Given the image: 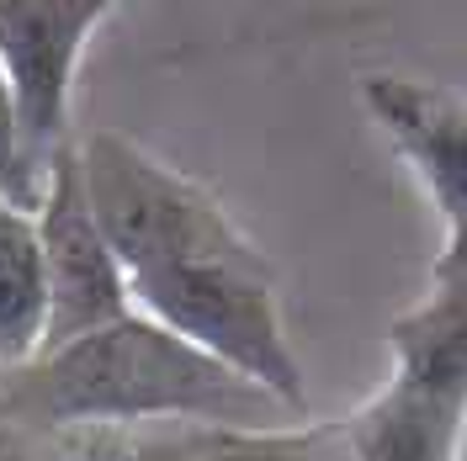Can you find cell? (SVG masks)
Masks as SVG:
<instances>
[{
    "label": "cell",
    "mask_w": 467,
    "mask_h": 461,
    "mask_svg": "<svg viewBox=\"0 0 467 461\" xmlns=\"http://www.w3.org/2000/svg\"><path fill=\"white\" fill-rule=\"evenodd\" d=\"M276 398L213 355L186 345L139 308L96 334L11 366L0 387V414L11 425L64 430V425H128V419H207L244 425Z\"/></svg>",
    "instance_id": "cell-1"
},
{
    "label": "cell",
    "mask_w": 467,
    "mask_h": 461,
    "mask_svg": "<svg viewBox=\"0 0 467 461\" xmlns=\"http://www.w3.org/2000/svg\"><path fill=\"white\" fill-rule=\"evenodd\" d=\"M128 292L144 318L165 323L186 345H197L218 366H229L250 387H261L265 398H276L292 414L308 408L303 366H297L292 340L282 329L276 276L255 244L144 271L128 282Z\"/></svg>",
    "instance_id": "cell-2"
},
{
    "label": "cell",
    "mask_w": 467,
    "mask_h": 461,
    "mask_svg": "<svg viewBox=\"0 0 467 461\" xmlns=\"http://www.w3.org/2000/svg\"><path fill=\"white\" fill-rule=\"evenodd\" d=\"M75 154H80L90 212L107 233L112 255L122 260L128 282L144 271H160V265H175V260L250 244L244 229L223 212V202L202 180L154 159L128 133L101 128L86 144H75Z\"/></svg>",
    "instance_id": "cell-3"
},
{
    "label": "cell",
    "mask_w": 467,
    "mask_h": 461,
    "mask_svg": "<svg viewBox=\"0 0 467 461\" xmlns=\"http://www.w3.org/2000/svg\"><path fill=\"white\" fill-rule=\"evenodd\" d=\"M117 5L122 0H0V69L16 90L22 149L43 186L54 159L69 149L64 133L80 54Z\"/></svg>",
    "instance_id": "cell-4"
},
{
    "label": "cell",
    "mask_w": 467,
    "mask_h": 461,
    "mask_svg": "<svg viewBox=\"0 0 467 461\" xmlns=\"http://www.w3.org/2000/svg\"><path fill=\"white\" fill-rule=\"evenodd\" d=\"M37 239H43V276H48V323H43V350L37 355L133 313L128 271L112 255L107 233L90 212L75 144L64 149L54 159V170H48L43 202H37Z\"/></svg>",
    "instance_id": "cell-5"
},
{
    "label": "cell",
    "mask_w": 467,
    "mask_h": 461,
    "mask_svg": "<svg viewBox=\"0 0 467 461\" xmlns=\"http://www.w3.org/2000/svg\"><path fill=\"white\" fill-rule=\"evenodd\" d=\"M361 101L409 159V170L425 180L446 229L467 223V96L404 75H367Z\"/></svg>",
    "instance_id": "cell-6"
},
{
    "label": "cell",
    "mask_w": 467,
    "mask_h": 461,
    "mask_svg": "<svg viewBox=\"0 0 467 461\" xmlns=\"http://www.w3.org/2000/svg\"><path fill=\"white\" fill-rule=\"evenodd\" d=\"M393 382L467 419V271H431V292L388 329Z\"/></svg>",
    "instance_id": "cell-7"
},
{
    "label": "cell",
    "mask_w": 467,
    "mask_h": 461,
    "mask_svg": "<svg viewBox=\"0 0 467 461\" xmlns=\"http://www.w3.org/2000/svg\"><path fill=\"white\" fill-rule=\"evenodd\" d=\"M462 414L409 393L388 376L378 398L346 419V446L356 461H457Z\"/></svg>",
    "instance_id": "cell-8"
},
{
    "label": "cell",
    "mask_w": 467,
    "mask_h": 461,
    "mask_svg": "<svg viewBox=\"0 0 467 461\" xmlns=\"http://www.w3.org/2000/svg\"><path fill=\"white\" fill-rule=\"evenodd\" d=\"M48 323V276L37 212L0 197V366H27L43 350Z\"/></svg>",
    "instance_id": "cell-9"
},
{
    "label": "cell",
    "mask_w": 467,
    "mask_h": 461,
    "mask_svg": "<svg viewBox=\"0 0 467 461\" xmlns=\"http://www.w3.org/2000/svg\"><path fill=\"white\" fill-rule=\"evenodd\" d=\"M340 430V419L329 425H297V430H261V425H207L154 446L133 461H319L329 440Z\"/></svg>",
    "instance_id": "cell-10"
},
{
    "label": "cell",
    "mask_w": 467,
    "mask_h": 461,
    "mask_svg": "<svg viewBox=\"0 0 467 461\" xmlns=\"http://www.w3.org/2000/svg\"><path fill=\"white\" fill-rule=\"evenodd\" d=\"M0 197L16 207L37 212L43 202V180L32 175L27 165V149H22V112H16V90L0 69Z\"/></svg>",
    "instance_id": "cell-11"
},
{
    "label": "cell",
    "mask_w": 467,
    "mask_h": 461,
    "mask_svg": "<svg viewBox=\"0 0 467 461\" xmlns=\"http://www.w3.org/2000/svg\"><path fill=\"white\" fill-rule=\"evenodd\" d=\"M436 271H467V223H451L446 233V250H441Z\"/></svg>",
    "instance_id": "cell-12"
}]
</instances>
